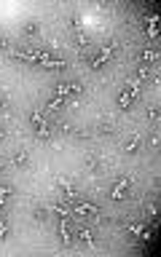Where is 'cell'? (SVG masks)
<instances>
[{
	"mask_svg": "<svg viewBox=\"0 0 161 257\" xmlns=\"http://www.w3.org/2000/svg\"><path fill=\"white\" fill-rule=\"evenodd\" d=\"M14 59H19V62H30V65H38L41 67L46 59H51L54 54L49 49H41V46H19L17 51L11 54Z\"/></svg>",
	"mask_w": 161,
	"mask_h": 257,
	"instance_id": "cell-1",
	"label": "cell"
},
{
	"mask_svg": "<svg viewBox=\"0 0 161 257\" xmlns=\"http://www.w3.org/2000/svg\"><path fill=\"white\" fill-rule=\"evenodd\" d=\"M27 121H30V129H33V134L38 139H51L54 137V123L49 121V115L43 110H33L27 115Z\"/></svg>",
	"mask_w": 161,
	"mask_h": 257,
	"instance_id": "cell-2",
	"label": "cell"
},
{
	"mask_svg": "<svg viewBox=\"0 0 161 257\" xmlns=\"http://www.w3.org/2000/svg\"><path fill=\"white\" fill-rule=\"evenodd\" d=\"M140 91H142V86L140 81H129L124 89L118 91V97H116V105H118V110H132L134 102L140 99Z\"/></svg>",
	"mask_w": 161,
	"mask_h": 257,
	"instance_id": "cell-3",
	"label": "cell"
},
{
	"mask_svg": "<svg viewBox=\"0 0 161 257\" xmlns=\"http://www.w3.org/2000/svg\"><path fill=\"white\" fill-rule=\"evenodd\" d=\"M129 193H132V177H116L110 185V190H107V196L113 201H126Z\"/></svg>",
	"mask_w": 161,
	"mask_h": 257,
	"instance_id": "cell-4",
	"label": "cell"
},
{
	"mask_svg": "<svg viewBox=\"0 0 161 257\" xmlns=\"http://www.w3.org/2000/svg\"><path fill=\"white\" fill-rule=\"evenodd\" d=\"M83 94V86L78 81H62L54 86V97H62V99H70V97H81Z\"/></svg>",
	"mask_w": 161,
	"mask_h": 257,
	"instance_id": "cell-5",
	"label": "cell"
},
{
	"mask_svg": "<svg viewBox=\"0 0 161 257\" xmlns=\"http://www.w3.org/2000/svg\"><path fill=\"white\" fill-rule=\"evenodd\" d=\"M73 214L75 217H83V220H94V217L99 214V209L91 204V201H73Z\"/></svg>",
	"mask_w": 161,
	"mask_h": 257,
	"instance_id": "cell-6",
	"label": "cell"
},
{
	"mask_svg": "<svg viewBox=\"0 0 161 257\" xmlns=\"http://www.w3.org/2000/svg\"><path fill=\"white\" fill-rule=\"evenodd\" d=\"M57 236H59V241H62L65 246H73V244H75V230L70 228V222H67V220H59Z\"/></svg>",
	"mask_w": 161,
	"mask_h": 257,
	"instance_id": "cell-7",
	"label": "cell"
},
{
	"mask_svg": "<svg viewBox=\"0 0 161 257\" xmlns=\"http://www.w3.org/2000/svg\"><path fill=\"white\" fill-rule=\"evenodd\" d=\"M57 190L62 193V198H65V201H70V204H73V201H78V188H75L73 182L59 180V182H57Z\"/></svg>",
	"mask_w": 161,
	"mask_h": 257,
	"instance_id": "cell-8",
	"label": "cell"
},
{
	"mask_svg": "<svg viewBox=\"0 0 161 257\" xmlns=\"http://www.w3.org/2000/svg\"><path fill=\"white\" fill-rule=\"evenodd\" d=\"M75 241H81V244H86V246H94L97 244V238H94V233H91L86 225H81V228H75Z\"/></svg>",
	"mask_w": 161,
	"mask_h": 257,
	"instance_id": "cell-9",
	"label": "cell"
},
{
	"mask_svg": "<svg viewBox=\"0 0 161 257\" xmlns=\"http://www.w3.org/2000/svg\"><path fill=\"white\" fill-rule=\"evenodd\" d=\"M11 161H14V166H17V169H27L30 166V153L25 150V147H19V150H14Z\"/></svg>",
	"mask_w": 161,
	"mask_h": 257,
	"instance_id": "cell-10",
	"label": "cell"
},
{
	"mask_svg": "<svg viewBox=\"0 0 161 257\" xmlns=\"http://www.w3.org/2000/svg\"><path fill=\"white\" fill-rule=\"evenodd\" d=\"M156 62H158V54H156V49H150V46H145V49L140 51V65L150 67V65H156Z\"/></svg>",
	"mask_w": 161,
	"mask_h": 257,
	"instance_id": "cell-11",
	"label": "cell"
},
{
	"mask_svg": "<svg viewBox=\"0 0 161 257\" xmlns=\"http://www.w3.org/2000/svg\"><path fill=\"white\" fill-rule=\"evenodd\" d=\"M11 196H14V188H11V185H0V214H6Z\"/></svg>",
	"mask_w": 161,
	"mask_h": 257,
	"instance_id": "cell-12",
	"label": "cell"
},
{
	"mask_svg": "<svg viewBox=\"0 0 161 257\" xmlns=\"http://www.w3.org/2000/svg\"><path fill=\"white\" fill-rule=\"evenodd\" d=\"M140 147H142V137H140V134L126 137V142H124V150H126V153H140Z\"/></svg>",
	"mask_w": 161,
	"mask_h": 257,
	"instance_id": "cell-13",
	"label": "cell"
},
{
	"mask_svg": "<svg viewBox=\"0 0 161 257\" xmlns=\"http://www.w3.org/2000/svg\"><path fill=\"white\" fill-rule=\"evenodd\" d=\"M22 33L27 38H35V35H41V25L35 19H27V22H22Z\"/></svg>",
	"mask_w": 161,
	"mask_h": 257,
	"instance_id": "cell-14",
	"label": "cell"
},
{
	"mask_svg": "<svg viewBox=\"0 0 161 257\" xmlns=\"http://www.w3.org/2000/svg\"><path fill=\"white\" fill-rule=\"evenodd\" d=\"M83 166H86V171H99L102 169V158H99V155H86Z\"/></svg>",
	"mask_w": 161,
	"mask_h": 257,
	"instance_id": "cell-15",
	"label": "cell"
},
{
	"mask_svg": "<svg viewBox=\"0 0 161 257\" xmlns=\"http://www.w3.org/2000/svg\"><path fill=\"white\" fill-rule=\"evenodd\" d=\"M67 105V99L62 97H51L49 102H46V110H51V113H57V110H62V107Z\"/></svg>",
	"mask_w": 161,
	"mask_h": 257,
	"instance_id": "cell-16",
	"label": "cell"
},
{
	"mask_svg": "<svg viewBox=\"0 0 161 257\" xmlns=\"http://www.w3.org/2000/svg\"><path fill=\"white\" fill-rule=\"evenodd\" d=\"M54 212H57L59 220H67V222H70V217H73V209L67 204H57V206H54Z\"/></svg>",
	"mask_w": 161,
	"mask_h": 257,
	"instance_id": "cell-17",
	"label": "cell"
},
{
	"mask_svg": "<svg viewBox=\"0 0 161 257\" xmlns=\"http://www.w3.org/2000/svg\"><path fill=\"white\" fill-rule=\"evenodd\" d=\"M33 220L35 222H46V220H49V209H46V206H35L33 209Z\"/></svg>",
	"mask_w": 161,
	"mask_h": 257,
	"instance_id": "cell-18",
	"label": "cell"
},
{
	"mask_svg": "<svg viewBox=\"0 0 161 257\" xmlns=\"http://www.w3.org/2000/svg\"><path fill=\"white\" fill-rule=\"evenodd\" d=\"M97 131H99V134H113V131H116V123H113V121H99Z\"/></svg>",
	"mask_w": 161,
	"mask_h": 257,
	"instance_id": "cell-19",
	"label": "cell"
},
{
	"mask_svg": "<svg viewBox=\"0 0 161 257\" xmlns=\"http://www.w3.org/2000/svg\"><path fill=\"white\" fill-rule=\"evenodd\" d=\"M9 233H11V225H9V220H6L3 214H0V241L9 238Z\"/></svg>",
	"mask_w": 161,
	"mask_h": 257,
	"instance_id": "cell-20",
	"label": "cell"
},
{
	"mask_svg": "<svg viewBox=\"0 0 161 257\" xmlns=\"http://www.w3.org/2000/svg\"><path fill=\"white\" fill-rule=\"evenodd\" d=\"M75 46H81V49H89V38L83 33H75Z\"/></svg>",
	"mask_w": 161,
	"mask_h": 257,
	"instance_id": "cell-21",
	"label": "cell"
},
{
	"mask_svg": "<svg viewBox=\"0 0 161 257\" xmlns=\"http://www.w3.org/2000/svg\"><path fill=\"white\" fill-rule=\"evenodd\" d=\"M137 78H140V81H148V78H150V67L140 65V67H137Z\"/></svg>",
	"mask_w": 161,
	"mask_h": 257,
	"instance_id": "cell-22",
	"label": "cell"
},
{
	"mask_svg": "<svg viewBox=\"0 0 161 257\" xmlns=\"http://www.w3.org/2000/svg\"><path fill=\"white\" fill-rule=\"evenodd\" d=\"M148 121H158V105H150L148 107Z\"/></svg>",
	"mask_w": 161,
	"mask_h": 257,
	"instance_id": "cell-23",
	"label": "cell"
},
{
	"mask_svg": "<svg viewBox=\"0 0 161 257\" xmlns=\"http://www.w3.org/2000/svg\"><path fill=\"white\" fill-rule=\"evenodd\" d=\"M70 30H73V33H81V19H78V17L70 19Z\"/></svg>",
	"mask_w": 161,
	"mask_h": 257,
	"instance_id": "cell-24",
	"label": "cell"
},
{
	"mask_svg": "<svg viewBox=\"0 0 161 257\" xmlns=\"http://www.w3.org/2000/svg\"><path fill=\"white\" fill-rule=\"evenodd\" d=\"M0 110H9V97L0 91Z\"/></svg>",
	"mask_w": 161,
	"mask_h": 257,
	"instance_id": "cell-25",
	"label": "cell"
},
{
	"mask_svg": "<svg viewBox=\"0 0 161 257\" xmlns=\"http://www.w3.org/2000/svg\"><path fill=\"white\" fill-rule=\"evenodd\" d=\"M9 46H11V41L6 35H0V49H9Z\"/></svg>",
	"mask_w": 161,
	"mask_h": 257,
	"instance_id": "cell-26",
	"label": "cell"
},
{
	"mask_svg": "<svg viewBox=\"0 0 161 257\" xmlns=\"http://www.w3.org/2000/svg\"><path fill=\"white\" fill-rule=\"evenodd\" d=\"M3 137H6V126L0 123V139H3Z\"/></svg>",
	"mask_w": 161,
	"mask_h": 257,
	"instance_id": "cell-27",
	"label": "cell"
},
{
	"mask_svg": "<svg viewBox=\"0 0 161 257\" xmlns=\"http://www.w3.org/2000/svg\"><path fill=\"white\" fill-rule=\"evenodd\" d=\"M0 171H3V161H0Z\"/></svg>",
	"mask_w": 161,
	"mask_h": 257,
	"instance_id": "cell-28",
	"label": "cell"
}]
</instances>
